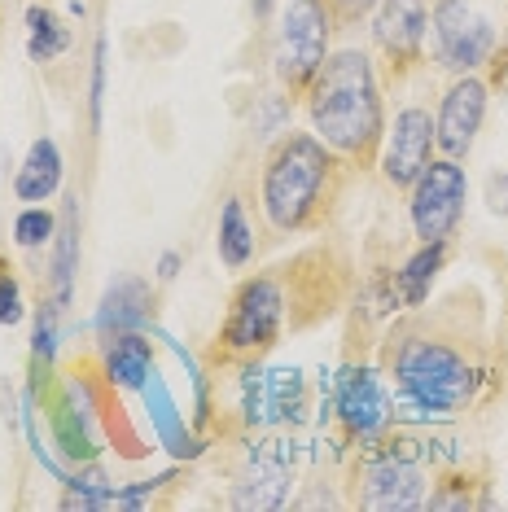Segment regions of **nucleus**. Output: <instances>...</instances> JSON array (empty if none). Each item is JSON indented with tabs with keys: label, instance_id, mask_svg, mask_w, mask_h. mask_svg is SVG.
Segmentation results:
<instances>
[{
	"label": "nucleus",
	"instance_id": "nucleus-1",
	"mask_svg": "<svg viewBox=\"0 0 508 512\" xmlns=\"http://www.w3.org/2000/svg\"><path fill=\"white\" fill-rule=\"evenodd\" d=\"M311 127L338 154L360 162L373 158L386 123H381V92L368 53L342 49L325 57V66L311 79Z\"/></svg>",
	"mask_w": 508,
	"mask_h": 512
},
{
	"label": "nucleus",
	"instance_id": "nucleus-2",
	"mask_svg": "<svg viewBox=\"0 0 508 512\" xmlns=\"http://www.w3.org/2000/svg\"><path fill=\"white\" fill-rule=\"evenodd\" d=\"M333 171V149L311 132H294L276 141L263 167V215L276 232L303 228L320 206V193Z\"/></svg>",
	"mask_w": 508,
	"mask_h": 512
},
{
	"label": "nucleus",
	"instance_id": "nucleus-3",
	"mask_svg": "<svg viewBox=\"0 0 508 512\" xmlns=\"http://www.w3.org/2000/svg\"><path fill=\"white\" fill-rule=\"evenodd\" d=\"M395 377L399 390L425 412H456L473 394V368L465 364V355H456L443 342H425V337L399 346Z\"/></svg>",
	"mask_w": 508,
	"mask_h": 512
},
{
	"label": "nucleus",
	"instance_id": "nucleus-4",
	"mask_svg": "<svg viewBox=\"0 0 508 512\" xmlns=\"http://www.w3.org/2000/svg\"><path fill=\"white\" fill-rule=\"evenodd\" d=\"M329 36H333L329 0H290L281 18V36H276V57H272L281 84L307 88L329 57Z\"/></svg>",
	"mask_w": 508,
	"mask_h": 512
},
{
	"label": "nucleus",
	"instance_id": "nucleus-5",
	"mask_svg": "<svg viewBox=\"0 0 508 512\" xmlns=\"http://www.w3.org/2000/svg\"><path fill=\"white\" fill-rule=\"evenodd\" d=\"M465 197H469V180L465 167L456 158H434L430 167L412 184V228L421 241H443L447 232L460 224L465 215Z\"/></svg>",
	"mask_w": 508,
	"mask_h": 512
},
{
	"label": "nucleus",
	"instance_id": "nucleus-6",
	"mask_svg": "<svg viewBox=\"0 0 508 512\" xmlns=\"http://www.w3.org/2000/svg\"><path fill=\"white\" fill-rule=\"evenodd\" d=\"M434 49L447 71L469 75L495 57V27L473 0H434Z\"/></svg>",
	"mask_w": 508,
	"mask_h": 512
},
{
	"label": "nucleus",
	"instance_id": "nucleus-7",
	"mask_svg": "<svg viewBox=\"0 0 508 512\" xmlns=\"http://www.w3.org/2000/svg\"><path fill=\"white\" fill-rule=\"evenodd\" d=\"M285 320V294L272 276H254L241 285L233 302V316L224 324V346L228 351H263L276 342Z\"/></svg>",
	"mask_w": 508,
	"mask_h": 512
},
{
	"label": "nucleus",
	"instance_id": "nucleus-8",
	"mask_svg": "<svg viewBox=\"0 0 508 512\" xmlns=\"http://www.w3.org/2000/svg\"><path fill=\"white\" fill-rule=\"evenodd\" d=\"M434 162V119L430 110L408 106L395 114V127H390L386 141V158H381V171L395 189H412L417 176Z\"/></svg>",
	"mask_w": 508,
	"mask_h": 512
},
{
	"label": "nucleus",
	"instance_id": "nucleus-9",
	"mask_svg": "<svg viewBox=\"0 0 508 512\" xmlns=\"http://www.w3.org/2000/svg\"><path fill=\"white\" fill-rule=\"evenodd\" d=\"M482 114H487V84L478 75H460L452 88H447L443 106H438L434 119V145L443 149L447 158H465L473 141H478Z\"/></svg>",
	"mask_w": 508,
	"mask_h": 512
},
{
	"label": "nucleus",
	"instance_id": "nucleus-10",
	"mask_svg": "<svg viewBox=\"0 0 508 512\" xmlns=\"http://www.w3.org/2000/svg\"><path fill=\"white\" fill-rule=\"evenodd\" d=\"M364 504L377 512H408L425 504V473L403 456L368 460L364 469Z\"/></svg>",
	"mask_w": 508,
	"mask_h": 512
},
{
	"label": "nucleus",
	"instance_id": "nucleus-11",
	"mask_svg": "<svg viewBox=\"0 0 508 512\" xmlns=\"http://www.w3.org/2000/svg\"><path fill=\"white\" fill-rule=\"evenodd\" d=\"M425 31H430L425 0H377L373 40L381 44V53L390 62H412L425 44Z\"/></svg>",
	"mask_w": 508,
	"mask_h": 512
},
{
	"label": "nucleus",
	"instance_id": "nucleus-12",
	"mask_svg": "<svg viewBox=\"0 0 508 512\" xmlns=\"http://www.w3.org/2000/svg\"><path fill=\"white\" fill-rule=\"evenodd\" d=\"M338 412L351 434L360 438H373L381 425L390 421V399H386V386L373 368H351L342 377V390H338Z\"/></svg>",
	"mask_w": 508,
	"mask_h": 512
},
{
	"label": "nucleus",
	"instance_id": "nucleus-13",
	"mask_svg": "<svg viewBox=\"0 0 508 512\" xmlns=\"http://www.w3.org/2000/svg\"><path fill=\"white\" fill-rule=\"evenodd\" d=\"M62 189V149H57L49 136H40L36 145L27 149V162L18 167L14 176V193L22 202H44Z\"/></svg>",
	"mask_w": 508,
	"mask_h": 512
},
{
	"label": "nucleus",
	"instance_id": "nucleus-14",
	"mask_svg": "<svg viewBox=\"0 0 508 512\" xmlns=\"http://www.w3.org/2000/svg\"><path fill=\"white\" fill-rule=\"evenodd\" d=\"M145 320H149V285L145 281H119L114 289H106L101 311H97V324L106 337L136 333Z\"/></svg>",
	"mask_w": 508,
	"mask_h": 512
},
{
	"label": "nucleus",
	"instance_id": "nucleus-15",
	"mask_svg": "<svg viewBox=\"0 0 508 512\" xmlns=\"http://www.w3.org/2000/svg\"><path fill=\"white\" fill-rule=\"evenodd\" d=\"M285 482H290L285 464L276 460L272 451H263V456L254 460V473L241 482L237 508H281L285 504Z\"/></svg>",
	"mask_w": 508,
	"mask_h": 512
},
{
	"label": "nucleus",
	"instance_id": "nucleus-16",
	"mask_svg": "<svg viewBox=\"0 0 508 512\" xmlns=\"http://www.w3.org/2000/svg\"><path fill=\"white\" fill-rule=\"evenodd\" d=\"M106 372H110V381H119V386H127V390L145 386V377H149V342L145 337H136V333H119L110 342Z\"/></svg>",
	"mask_w": 508,
	"mask_h": 512
},
{
	"label": "nucleus",
	"instance_id": "nucleus-17",
	"mask_svg": "<svg viewBox=\"0 0 508 512\" xmlns=\"http://www.w3.org/2000/svg\"><path fill=\"white\" fill-rule=\"evenodd\" d=\"M254 254V232L246 224V206L241 197H228L224 211H219V259L224 267H246Z\"/></svg>",
	"mask_w": 508,
	"mask_h": 512
},
{
	"label": "nucleus",
	"instance_id": "nucleus-18",
	"mask_svg": "<svg viewBox=\"0 0 508 512\" xmlns=\"http://www.w3.org/2000/svg\"><path fill=\"white\" fill-rule=\"evenodd\" d=\"M443 254H447L443 241H421V250L412 254L408 267L399 272V294L408 307H421V302L430 298V285H434L438 267H443Z\"/></svg>",
	"mask_w": 508,
	"mask_h": 512
},
{
	"label": "nucleus",
	"instance_id": "nucleus-19",
	"mask_svg": "<svg viewBox=\"0 0 508 512\" xmlns=\"http://www.w3.org/2000/svg\"><path fill=\"white\" fill-rule=\"evenodd\" d=\"M57 254H53V294H57V307L71 302V276H75V259H79V228H75V202H66L62 219H57Z\"/></svg>",
	"mask_w": 508,
	"mask_h": 512
},
{
	"label": "nucleus",
	"instance_id": "nucleus-20",
	"mask_svg": "<svg viewBox=\"0 0 508 512\" xmlns=\"http://www.w3.org/2000/svg\"><path fill=\"white\" fill-rule=\"evenodd\" d=\"M31 22V57L36 62H53L57 53H66V44H71V36H66V27L57 22V14H49V9H31L27 14Z\"/></svg>",
	"mask_w": 508,
	"mask_h": 512
},
{
	"label": "nucleus",
	"instance_id": "nucleus-21",
	"mask_svg": "<svg viewBox=\"0 0 508 512\" xmlns=\"http://www.w3.org/2000/svg\"><path fill=\"white\" fill-rule=\"evenodd\" d=\"M53 232H57V219L44 211V206H27V211L14 219V237L22 250H36L44 241H53Z\"/></svg>",
	"mask_w": 508,
	"mask_h": 512
},
{
	"label": "nucleus",
	"instance_id": "nucleus-22",
	"mask_svg": "<svg viewBox=\"0 0 508 512\" xmlns=\"http://www.w3.org/2000/svg\"><path fill=\"white\" fill-rule=\"evenodd\" d=\"M22 320V289L14 276L0 272V324H18Z\"/></svg>",
	"mask_w": 508,
	"mask_h": 512
},
{
	"label": "nucleus",
	"instance_id": "nucleus-23",
	"mask_svg": "<svg viewBox=\"0 0 508 512\" xmlns=\"http://www.w3.org/2000/svg\"><path fill=\"white\" fill-rule=\"evenodd\" d=\"M333 22H360L364 14H373L377 0H329Z\"/></svg>",
	"mask_w": 508,
	"mask_h": 512
},
{
	"label": "nucleus",
	"instance_id": "nucleus-24",
	"mask_svg": "<svg viewBox=\"0 0 508 512\" xmlns=\"http://www.w3.org/2000/svg\"><path fill=\"white\" fill-rule=\"evenodd\" d=\"M53 311H57V307H44V311H40V320H36V355H40V359H53V337H57V329H53Z\"/></svg>",
	"mask_w": 508,
	"mask_h": 512
},
{
	"label": "nucleus",
	"instance_id": "nucleus-25",
	"mask_svg": "<svg viewBox=\"0 0 508 512\" xmlns=\"http://www.w3.org/2000/svg\"><path fill=\"white\" fill-rule=\"evenodd\" d=\"M487 206L500 219H508V171H500V176L487 180Z\"/></svg>",
	"mask_w": 508,
	"mask_h": 512
},
{
	"label": "nucleus",
	"instance_id": "nucleus-26",
	"mask_svg": "<svg viewBox=\"0 0 508 512\" xmlns=\"http://www.w3.org/2000/svg\"><path fill=\"white\" fill-rule=\"evenodd\" d=\"M176 267H180V254H176V250H167V254H163V263H158V276H163V281H171V276H176Z\"/></svg>",
	"mask_w": 508,
	"mask_h": 512
},
{
	"label": "nucleus",
	"instance_id": "nucleus-27",
	"mask_svg": "<svg viewBox=\"0 0 508 512\" xmlns=\"http://www.w3.org/2000/svg\"><path fill=\"white\" fill-rule=\"evenodd\" d=\"M272 14V0H254V18H268Z\"/></svg>",
	"mask_w": 508,
	"mask_h": 512
}]
</instances>
